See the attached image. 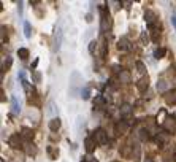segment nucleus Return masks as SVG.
Listing matches in <instances>:
<instances>
[{
	"label": "nucleus",
	"mask_w": 176,
	"mask_h": 162,
	"mask_svg": "<svg viewBox=\"0 0 176 162\" xmlns=\"http://www.w3.org/2000/svg\"><path fill=\"white\" fill-rule=\"evenodd\" d=\"M100 18H101V24H100V30L101 32H106L108 27H110V13L105 6H100Z\"/></svg>",
	"instance_id": "f257e3e1"
},
{
	"label": "nucleus",
	"mask_w": 176,
	"mask_h": 162,
	"mask_svg": "<svg viewBox=\"0 0 176 162\" xmlns=\"http://www.w3.org/2000/svg\"><path fill=\"white\" fill-rule=\"evenodd\" d=\"M94 140L97 141V145H106L108 143V134H106V130H103L101 127H99V129L94 132Z\"/></svg>",
	"instance_id": "f03ea898"
},
{
	"label": "nucleus",
	"mask_w": 176,
	"mask_h": 162,
	"mask_svg": "<svg viewBox=\"0 0 176 162\" xmlns=\"http://www.w3.org/2000/svg\"><path fill=\"white\" fill-rule=\"evenodd\" d=\"M8 145L11 148H14V150H19V148H24V145H22V137L19 134H13L11 137L8 138Z\"/></svg>",
	"instance_id": "7ed1b4c3"
},
{
	"label": "nucleus",
	"mask_w": 176,
	"mask_h": 162,
	"mask_svg": "<svg viewBox=\"0 0 176 162\" xmlns=\"http://www.w3.org/2000/svg\"><path fill=\"white\" fill-rule=\"evenodd\" d=\"M60 45H62V30L57 29L54 32V37H52V51L57 53L60 49Z\"/></svg>",
	"instance_id": "20e7f679"
},
{
	"label": "nucleus",
	"mask_w": 176,
	"mask_h": 162,
	"mask_svg": "<svg viewBox=\"0 0 176 162\" xmlns=\"http://www.w3.org/2000/svg\"><path fill=\"white\" fill-rule=\"evenodd\" d=\"M164 129L167 134H175L176 132V121L171 118H167V121L164 123Z\"/></svg>",
	"instance_id": "39448f33"
},
{
	"label": "nucleus",
	"mask_w": 176,
	"mask_h": 162,
	"mask_svg": "<svg viewBox=\"0 0 176 162\" xmlns=\"http://www.w3.org/2000/svg\"><path fill=\"white\" fill-rule=\"evenodd\" d=\"M144 21L148 22V26H154L155 21H157V15H155L152 10H148V11L144 13Z\"/></svg>",
	"instance_id": "423d86ee"
},
{
	"label": "nucleus",
	"mask_w": 176,
	"mask_h": 162,
	"mask_svg": "<svg viewBox=\"0 0 176 162\" xmlns=\"http://www.w3.org/2000/svg\"><path fill=\"white\" fill-rule=\"evenodd\" d=\"M164 99L168 105H175L176 103V89H171V91H168V92H165Z\"/></svg>",
	"instance_id": "0eeeda50"
},
{
	"label": "nucleus",
	"mask_w": 176,
	"mask_h": 162,
	"mask_svg": "<svg viewBox=\"0 0 176 162\" xmlns=\"http://www.w3.org/2000/svg\"><path fill=\"white\" fill-rule=\"evenodd\" d=\"M24 151L29 154V156H35L38 150H37V146H35L33 141H26V143H24Z\"/></svg>",
	"instance_id": "6e6552de"
},
{
	"label": "nucleus",
	"mask_w": 176,
	"mask_h": 162,
	"mask_svg": "<svg viewBox=\"0 0 176 162\" xmlns=\"http://www.w3.org/2000/svg\"><path fill=\"white\" fill-rule=\"evenodd\" d=\"M95 145H97V141L94 140V137H87L86 140H84V148H86L87 153H92V151L95 150Z\"/></svg>",
	"instance_id": "1a4fd4ad"
},
{
	"label": "nucleus",
	"mask_w": 176,
	"mask_h": 162,
	"mask_svg": "<svg viewBox=\"0 0 176 162\" xmlns=\"http://www.w3.org/2000/svg\"><path fill=\"white\" fill-rule=\"evenodd\" d=\"M49 129L52 130V132H57V130L60 129V126H62V121L59 119V118H52V119L49 121Z\"/></svg>",
	"instance_id": "9d476101"
},
{
	"label": "nucleus",
	"mask_w": 176,
	"mask_h": 162,
	"mask_svg": "<svg viewBox=\"0 0 176 162\" xmlns=\"http://www.w3.org/2000/svg\"><path fill=\"white\" fill-rule=\"evenodd\" d=\"M148 86H149V78H141L140 81L137 83V89L140 91V92H144V91L148 89Z\"/></svg>",
	"instance_id": "9b49d317"
},
{
	"label": "nucleus",
	"mask_w": 176,
	"mask_h": 162,
	"mask_svg": "<svg viewBox=\"0 0 176 162\" xmlns=\"http://www.w3.org/2000/svg\"><path fill=\"white\" fill-rule=\"evenodd\" d=\"M11 113L13 114L21 113V107H19V102H18V99H16V96L11 97Z\"/></svg>",
	"instance_id": "f8f14e48"
},
{
	"label": "nucleus",
	"mask_w": 176,
	"mask_h": 162,
	"mask_svg": "<svg viewBox=\"0 0 176 162\" xmlns=\"http://www.w3.org/2000/svg\"><path fill=\"white\" fill-rule=\"evenodd\" d=\"M149 27V30H151V35H152V42L154 43H157L159 42V38H160V32H159V29H157V26H148Z\"/></svg>",
	"instance_id": "ddd939ff"
},
{
	"label": "nucleus",
	"mask_w": 176,
	"mask_h": 162,
	"mask_svg": "<svg viewBox=\"0 0 176 162\" xmlns=\"http://www.w3.org/2000/svg\"><path fill=\"white\" fill-rule=\"evenodd\" d=\"M117 49H119V51H127V49H130L128 40L127 38H121L119 42H117Z\"/></svg>",
	"instance_id": "4468645a"
},
{
	"label": "nucleus",
	"mask_w": 176,
	"mask_h": 162,
	"mask_svg": "<svg viewBox=\"0 0 176 162\" xmlns=\"http://www.w3.org/2000/svg\"><path fill=\"white\" fill-rule=\"evenodd\" d=\"M21 132H22V134H21V137H24L27 141H30V140L33 138V135H35V134H33V130H32V129H29V127H22Z\"/></svg>",
	"instance_id": "2eb2a0df"
},
{
	"label": "nucleus",
	"mask_w": 176,
	"mask_h": 162,
	"mask_svg": "<svg viewBox=\"0 0 176 162\" xmlns=\"http://www.w3.org/2000/svg\"><path fill=\"white\" fill-rule=\"evenodd\" d=\"M119 80H121V83H130V80H132L130 72H128V70H122V72L119 73Z\"/></svg>",
	"instance_id": "dca6fc26"
},
{
	"label": "nucleus",
	"mask_w": 176,
	"mask_h": 162,
	"mask_svg": "<svg viewBox=\"0 0 176 162\" xmlns=\"http://www.w3.org/2000/svg\"><path fill=\"white\" fill-rule=\"evenodd\" d=\"M138 138H140L141 141H148L151 138L149 130H148V129H140V132H138Z\"/></svg>",
	"instance_id": "f3484780"
},
{
	"label": "nucleus",
	"mask_w": 176,
	"mask_h": 162,
	"mask_svg": "<svg viewBox=\"0 0 176 162\" xmlns=\"http://www.w3.org/2000/svg\"><path fill=\"white\" fill-rule=\"evenodd\" d=\"M46 151H48V154H49V159H57V156H59V150H57V148L48 146Z\"/></svg>",
	"instance_id": "a211bd4d"
},
{
	"label": "nucleus",
	"mask_w": 176,
	"mask_h": 162,
	"mask_svg": "<svg viewBox=\"0 0 176 162\" xmlns=\"http://www.w3.org/2000/svg\"><path fill=\"white\" fill-rule=\"evenodd\" d=\"M165 54H167V49H165V48H157L154 51V57H155V59H164Z\"/></svg>",
	"instance_id": "6ab92c4d"
},
{
	"label": "nucleus",
	"mask_w": 176,
	"mask_h": 162,
	"mask_svg": "<svg viewBox=\"0 0 176 162\" xmlns=\"http://www.w3.org/2000/svg\"><path fill=\"white\" fill-rule=\"evenodd\" d=\"M18 57L19 59H22V60H26L27 57H29V49L27 48H19L18 49Z\"/></svg>",
	"instance_id": "aec40b11"
},
{
	"label": "nucleus",
	"mask_w": 176,
	"mask_h": 162,
	"mask_svg": "<svg viewBox=\"0 0 176 162\" xmlns=\"http://www.w3.org/2000/svg\"><path fill=\"white\" fill-rule=\"evenodd\" d=\"M24 35L26 38H30L32 37V26H30V22H24Z\"/></svg>",
	"instance_id": "412c9836"
},
{
	"label": "nucleus",
	"mask_w": 176,
	"mask_h": 162,
	"mask_svg": "<svg viewBox=\"0 0 176 162\" xmlns=\"http://www.w3.org/2000/svg\"><path fill=\"white\" fill-rule=\"evenodd\" d=\"M165 134H167V132H164V134H159L157 137H155V143H157L159 146L165 145V141H167V137H165Z\"/></svg>",
	"instance_id": "4be33fe9"
},
{
	"label": "nucleus",
	"mask_w": 176,
	"mask_h": 162,
	"mask_svg": "<svg viewBox=\"0 0 176 162\" xmlns=\"http://www.w3.org/2000/svg\"><path fill=\"white\" fill-rule=\"evenodd\" d=\"M130 113H132V107L128 105V103H126V105L121 107V114H122V116H128Z\"/></svg>",
	"instance_id": "5701e85b"
},
{
	"label": "nucleus",
	"mask_w": 176,
	"mask_h": 162,
	"mask_svg": "<svg viewBox=\"0 0 176 162\" xmlns=\"http://www.w3.org/2000/svg\"><path fill=\"white\" fill-rule=\"evenodd\" d=\"M165 116H167L165 110H160V111H159V114H157V123H160L162 126H164V123L167 121V118H165Z\"/></svg>",
	"instance_id": "b1692460"
},
{
	"label": "nucleus",
	"mask_w": 176,
	"mask_h": 162,
	"mask_svg": "<svg viewBox=\"0 0 176 162\" xmlns=\"http://www.w3.org/2000/svg\"><path fill=\"white\" fill-rule=\"evenodd\" d=\"M127 129H128V124L124 123V121H121V123L117 124V134H124Z\"/></svg>",
	"instance_id": "393cba45"
},
{
	"label": "nucleus",
	"mask_w": 176,
	"mask_h": 162,
	"mask_svg": "<svg viewBox=\"0 0 176 162\" xmlns=\"http://www.w3.org/2000/svg\"><path fill=\"white\" fill-rule=\"evenodd\" d=\"M81 97H83V100H89V97H90V87H84V89H81Z\"/></svg>",
	"instance_id": "a878e982"
},
{
	"label": "nucleus",
	"mask_w": 176,
	"mask_h": 162,
	"mask_svg": "<svg viewBox=\"0 0 176 162\" xmlns=\"http://www.w3.org/2000/svg\"><path fill=\"white\" fill-rule=\"evenodd\" d=\"M11 64H13V59H11V57H6V60L3 62V65H2V73L5 72V70H10Z\"/></svg>",
	"instance_id": "bb28decb"
},
{
	"label": "nucleus",
	"mask_w": 176,
	"mask_h": 162,
	"mask_svg": "<svg viewBox=\"0 0 176 162\" xmlns=\"http://www.w3.org/2000/svg\"><path fill=\"white\" fill-rule=\"evenodd\" d=\"M167 89V81L165 80H159L157 81V91H165Z\"/></svg>",
	"instance_id": "cd10ccee"
},
{
	"label": "nucleus",
	"mask_w": 176,
	"mask_h": 162,
	"mask_svg": "<svg viewBox=\"0 0 176 162\" xmlns=\"http://www.w3.org/2000/svg\"><path fill=\"white\" fill-rule=\"evenodd\" d=\"M137 69H138V72H140V73H144V72H146V65H144L141 60H138V62H137Z\"/></svg>",
	"instance_id": "c85d7f7f"
},
{
	"label": "nucleus",
	"mask_w": 176,
	"mask_h": 162,
	"mask_svg": "<svg viewBox=\"0 0 176 162\" xmlns=\"http://www.w3.org/2000/svg\"><path fill=\"white\" fill-rule=\"evenodd\" d=\"M32 78H33L35 83H40V81H41V73L40 72H32Z\"/></svg>",
	"instance_id": "c756f323"
},
{
	"label": "nucleus",
	"mask_w": 176,
	"mask_h": 162,
	"mask_svg": "<svg viewBox=\"0 0 176 162\" xmlns=\"http://www.w3.org/2000/svg\"><path fill=\"white\" fill-rule=\"evenodd\" d=\"M95 48H97V42H95V40H92V42L89 43V53L94 54V53H95Z\"/></svg>",
	"instance_id": "7c9ffc66"
},
{
	"label": "nucleus",
	"mask_w": 176,
	"mask_h": 162,
	"mask_svg": "<svg viewBox=\"0 0 176 162\" xmlns=\"http://www.w3.org/2000/svg\"><path fill=\"white\" fill-rule=\"evenodd\" d=\"M22 5H24V3L19 2V5H18V13H19V16H22Z\"/></svg>",
	"instance_id": "2f4dec72"
},
{
	"label": "nucleus",
	"mask_w": 176,
	"mask_h": 162,
	"mask_svg": "<svg viewBox=\"0 0 176 162\" xmlns=\"http://www.w3.org/2000/svg\"><path fill=\"white\" fill-rule=\"evenodd\" d=\"M95 103H97V105H100V103H103V97H101V96L95 97Z\"/></svg>",
	"instance_id": "473e14b6"
},
{
	"label": "nucleus",
	"mask_w": 176,
	"mask_h": 162,
	"mask_svg": "<svg viewBox=\"0 0 176 162\" xmlns=\"http://www.w3.org/2000/svg\"><path fill=\"white\" fill-rule=\"evenodd\" d=\"M171 24H173L175 30H176V16H171Z\"/></svg>",
	"instance_id": "72a5a7b5"
},
{
	"label": "nucleus",
	"mask_w": 176,
	"mask_h": 162,
	"mask_svg": "<svg viewBox=\"0 0 176 162\" xmlns=\"http://www.w3.org/2000/svg\"><path fill=\"white\" fill-rule=\"evenodd\" d=\"M86 21L87 22H92V15H90V13H89V15H86Z\"/></svg>",
	"instance_id": "f704fd0d"
},
{
	"label": "nucleus",
	"mask_w": 176,
	"mask_h": 162,
	"mask_svg": "<svg viewBox=\"0 0 176 162\" xmlns=\"http://www.w3.org/2000/svg\"><path fill=\"white\" fill-rule=\"evenodd\" d=\"M37 64H38V59H35V60H33V64H32V69H35V67H37Z\"/></svg>",
	"instance_id": "c9c22d12"
},
{
	"label": "nucleus",
	"mask_w": 176,
	"mask_h": 162,
	"mask_svg": "<svg viewBox=\"0 0 176 162\" xmlns=\"http://www.w3.org/2000/svg\"><path fill=\"white\" fill-rule=\"evenodd\" d=\"M87 162H99V161H95V159H90V157H87Z\"/></svg>",
	"instance_id": "e433bc0d"
},
{
	"label": "nucleus",
	"mask_w": 176,
	"mask_h": 162,
	"mask_svg": "<svg viewBox=\"0 0 176 162\" xmlns=\"http://www.w3.org/2000/svg\"><path fill=\"white\" fill-rule=\"evenodd\" d=\"M144 162H152V159H151V157H146V159H144Z\"/></svg>",
	"instance_id": "4c0bfd02"
}]
</instances>
